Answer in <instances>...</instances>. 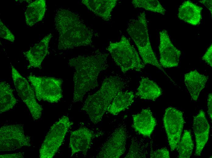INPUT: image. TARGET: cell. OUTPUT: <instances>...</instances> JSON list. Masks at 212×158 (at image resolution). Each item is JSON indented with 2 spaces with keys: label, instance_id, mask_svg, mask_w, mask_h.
<instances>
[{
  "label": "cell",
  "instance_id": "6da1fadb",
  "mask_svg": "<svg viewBox=\"0 0 212 158\" xmlns=\"http://www.w3.org/2000/svg\"><path fill=\"white\" fill-rule=\"evenodd\" d=\"M108 55L97 50L90 55H79L69 60V66L75 70L73 77V104L82 101L87 92L98 86V76L108 66Z\"/></svg>",
  "mask_w": 212,
  "mask_h": 158
},
{
  "label": "cell",
  "instance_id": "cb8c5ba5",
  "mask_svg": "<svg viewBox=\"0 0 212 158\" xmlns=\"http://www.w3.org/2000/svg\"><path fill=\"white\" fill-rule=\"evenodd\" d=\"M193 146L190 132L185 130L176 148L178 153V157H190L192 155Z\"/></svg>",
  "mask_w": 212,
  "mask_h": 158
},
{
  "label": "cell",
  "instance_id": "5bb4252c",
  "mask_svg": "<svg viewBox=\"0 0 212 158\" xmlns=\"http://www.w3.org/2000/svg\"><path fill=\"white\" fill-rule=\"evenodd\" d=\"M94 137V132L86 127H80L72 132L69 144L71 156L78 153L86 155Z\"/></svg>",
  "mask_w": 212,
  "mask_h": 158
},
{
  "label": "cell",
  "instance_id": "e0dca14e",
  "mask_svg": "<svg viewBox=\"0 0 212 158\" xmlns=\"http://www.w3.org/2000/svg\"><path fill=\"white\" fill-rule=\"evenodd\" d=\"M208 80V76L200 73L196 70L185 74V84L193 101L197 100L200 92L205 87Z\"/></svg>",
  "mask_w": 212,
  "mask_h": 158
},
{
  "label": "cell",
  "instance_id": "52a82bcc",
  "mask_svg": "<svg viewBox=\"0 0 212 158\" xmlns=\"http://www.w3.org/2000/svg\"><path fill=\"white\" fill-rule=\"evenodd\" d=\"M27 78L39 101L55 103L62 98L63 81L62 79L31 74L29 75Z\"/></svg>",
  "mask_w": 212,
  "mask_h": 158
},
{
  "label": "cell",
  "instance_id": "603a6c76",
  "mask_svg": "<svg viewBox=\"0 0 212 158\" xmlns=\"http://www.w3.org/2000/svg\"><path fill=\"white\" fill-rule=\"evenodd\" d=\"M17 102L13 90L5 81L0 82V113H2L12 109Z\"/></svg>",
  "mask_w": 212,
  "mask_h": 158
},
{
  "label": "cell",
  "instance_id": "30bf717a",
  "mask_svg": "<svg viewBox=\"0 0 212 158\" xmlns=\"http://www.w3.org/2000/svg\"><path fill=\"white\" fill-rule=\"evenodd\" d=\"M163 120L171 150L173 151L180 140L184 123L183 114L176 108L169 107L165 111Z\"/></svg>",
  "mask_w": 212,
  "mask_h": 158
},
{
  "label": "cell",
  "instance_id": "d4e9b609",
  "mask_svg": "<svg viewBox=\"0 0 212 158\" xmlns=\"http://www.w3.org/2000/svg\"><path fill=\"white\" fill-rule=\"evenodd\" d=\"M132 3L135 8H142L163 15L166 11L157 0H132Z\"/></svg>",
  "mask_w": 212,
  "mask_h": 158
},
{
  "label": "cell",
  "instance_id": "277c9868",
  "mask_svg": "<svg viewBox=\"0 0 212 158\" xmlns=\"http://www.w3.org/2000/svg\"><path fill=\"white\" fill-rule=\"evenodd\" d=\"M126 30L137 46L144 64L156 67L169 77L160 64L151 46L144 11L140 13L136 18L129 21Z\"/></svg>",
  "mask_w": 212,
  "mask_h": 158
},
{
  "label": "cell",
  "instance_id": "2e32d148",
  "mask_svg": "<svg viewBox=\"0 0 212 158\" xmlns=\"http://www.w3.org/2000/svg\"><path fill=\"white\" fill-rule=\"evenodd\" d=\"M132 126L140 134L149 137L156 124V121L149 108L143 109L139 113L132 115Z\"/></svg>",
  "mask_w": 212,
  "mask_h": 158
},
{
  "label": "cell",
  "instance_id": "5b68a950",
  "mask_svg": "<svg viewBox=\"0 0 212 158\" xmlns=\"http://www.w3.org/2000/svg\"><path fill=\"white\" fill-rule=\"evenodd\" d=\"M107 49L123 73L131 70L141 71L145 67L136 49L123 35L119 41L110 43Z\"/></svg>",
  "mask_w": 212,
  "mask_h": 158
},
{
  "label": "cell",
  "instance_id": "83f0119b",
  "mask_svg": "<svg viewBox=\"0 0 212 158\" xmlns=\"http://www.w3.org/2000/svg\"><path fill=\"white\" fill-rule=\"evenodd\" d=\"M150 157L151 158L170 157L168 150L164 148L158 149L155 151H151Z\"/></svg>",
  "mask_w": 212,
  "mask_h": 158
},
{
  "label": "cell",
  "instance_id": "8fae6325",
  "mask_svg": "<svg viewBox=\"0 0 212 158\" xmlns=\"http://www.w3.org/2000/svg\"><path fill=\"white\" fill-rule=\"evenodd\" d=\"M126 139L125 127L123 125L119 126L115 130L102 144L96 157H120L126 150Z\"/></svg>",
  "mask_w": 212,
  "mask_h": 158
},
{
  "label": "cell",
  "instance_id": "4fadbf2b",
  "mask_svg": "<svg viewBox=\"0 0 212 158\" xmlns=\"http://www.w3.org/2000/svg\"><path fill=\"white\" fill-rule=\"evenodd\" d=\"M193 126L196 143L195 155L200 156L208 141L210 130L205 112L203 110L193 118Z\"/></svg>",
  "mask_w": 212,
  "mask_h": 158
},
{
  "label": "cell",
  "instance_id": "4316f807",
  "mask_svg": "<svg viewBox=\"0 0 212 158\" xmlns=\"http://www.w3.org/2000/svg\"><path fill=\"white\" fill-rule=\"evenodd\" d=\"M141 148L138 142H132L130 146L129 151L125 158H140Z\"/></svg>",
  "mask_w": 212,
  "mask_h": 158
},
{
  "label": "cell",
  "instance_id": "8992f818",
  "mask_svg": "<svg viewBox=\"0 0 212 158\" xmlns=\"http://www.w3.org/2000/svg\"><path fill=\"white\" fill-rule=\"evenodd\" d=\"M73 122L62 116L51 127L39 149L41 158H52L62 145L65 136Z\"/></svg>",
  "mask_w": 212,
  "mask_h": 158
},
{
  "label": "cell",
  "instance_id": "f1b7e54d",
  "mask_svg": "<svg viewBox=\"0 0 212 158\" xmlns=\"http://www.w3.org/2000/svg\"><path fill=\"white\" fill-rule=\"evenodd\" d=\"M212 45L211 44L207 50L202 59L211 67H212Z\"/></svg>",
  "mask_w": 212,
  "mask_h": 158
},
{
  "label": "cell",
  "instance_id": "7c38bea8",
  "mask_svg": "<svg viewBox=\"0 0 212 158\" xmlns=\"http://www.w3.org/2000/svg\"><path fill=\"white\" fill-rule=\"evenodd\" d=\"M159 39L160 64L162 67L165 68L177 67L181 51L173 44L166 30L163 29L159 32Z\"/></svg>",
  "mask_w": 212,
  "mask_h": 158
},
{
  "label": "cell",
  "instance_id": "d6986e66",
  "mask_svg": "<svg viewBox=\"0 0 212 158\" xmlns=\"http://www.w3.org/2000/svg\"><path fill=\"white\" fill-rule=\"evenodd\" d=\"M202 8L190 1H184L178 9V16L181 20L193 26L199 25L202 19Z\"/></svg>",
  "mask_w": 212,
  "mask_h": 158
},
{
  "label": "cell",
  "instance_id": "9a60e30c",
  "mask_svg": "<svg viewBox=\"0 0 212 158\" xmlns=\"http://www.w3.org/2000/svg\"><path fill=\"white\" fill-rule=\"evenodd\" d=\"M52 37L51 33L47 35L38 43L23 52L25 57L29 62L28 68H41L43 60L49 53V44Z\"/></svg>",
  "mask_w": 212,
  "mask_h": 158
},
{
  "label": "cell",
  "instance_id": "484cf974",
  "mask_svg": "<svg viewBox=\"0 0 212 158\" xmlns=\"http://www.w3.org/2000/svg\"><path fill=\"white\" fill-rule=\"evenodd\" d=\"M0 37L11 42L15 40V36L8 28L3 23L0 19Z\"/></svg>",
  "mask_w": 212,
  "mask_h": 158
},
{
  "label": "cell",
  "instance_id": "7402d4cb",
  "mask_svg": "<svg viewBox=\"0 0 212 158\" xmlns=\"http://www.w3.org/2000/svg\"><path fill=\"white\" fill-rule=\"evenodd\" d=\"M45 0H37L29 4L25 13L26 24L31 27L43 19L46 11Z\"/></svg>",
  "mask_w": 212,
  "mask_h": 158
},
{
  "label": "cell",
  "instance_id": "4dcf8cb0",
  "mask_svg": "<svg viewBox=\"0 0 212 158\" xmlns=\"http://www.w3.org/2000/svg\"><path fill=\"white\" fill-rule=\"evenodd\" d=\"M212 93H210L208 94L207 99V113L209 116L210 118L211 119V120L212 119Z\"/></svg>",
  "mask_w": 212,
  "mask_h": 158
},
{
  "label": "cell",
  "instance_id": "f546056e",
  "mask_svg": "<svg viewBox=\"0 0 212 158\" xmlns=\"http://www.w3.org/2000/svg\"><path fill=\"white\" fill-rule=\"evenodd\" d=\"M1 158H23L24 157L23 153L19 152L10 154H3L0 155Z\"/></svg>",
  "mask_w": 212,
  "mask_h": 158
},
{
  "label": "cell",
  "instance_id": "9c48e42d",
  "mask_svg": "<svg viewBox=\"0 0 212 158\" xmlns=\"http://www.w3.org/2000/svg\"><path fill=\"white\" fill-rule=\"evenodd\" d=\"M30 137L24 134L21 124L6 125L0 129V151H11L30 146Z\"/></svg>",
  "mask_w": 212,
  "mask_h": 158
},
{
  "label": "cell",
  "instance_id": "ba28073f",
  "mask_svg": "<svg viewBox=\"0 0 212 158\" xmlns=\"http://www.w3.org/2000/svg\"><path fill=\"white\" fill-rule=\"evenodd\" d=\"M11 75L18 95L28 108L34 120L40 118L43 108L37 101L34 91L28 80L11 64Z\"/></svg>",
  "mask_w": 212,
  "mask_h": 158
},
{
  "label": "cell",
  "instance_id": "3957f363",
  "mask_svg": "<svg viewBox=\"0 0 212 158\" xmlns=\"http://www.w3.org/2000/svg\"><path fill=\"white\" fill-rule=\"evenodd\" d=\"M125 83L118 76H110L103 81L100 89L88 96L81 110L86 112L94 124L100 122L118 93L122 91Z\"/></svg>",
  "mask_w": 212,
  "mask_h": 158
},
{
  "label": "cell",
  "instance_id": "7a4b0ae2",
  "mask_svg": "<svg viewBox=\"0 0 212 158\" xmlns=\"http://www.w3.org/2000/svg\"><path fill=\"white\" fill-rule=\"evenodd\" d=\"M54 22L58 33L59 50H68L92 44V31L75 13L67 9H59L55 15Z\"/></svg>",
  "mask_w": 212,
  "mask_h": 158
},
{
  "label": "cell",
  "instance_id": "ffe728a7",
  "mask_svg": "<svg viewBox=\"0 0 212 158\" xmlns=\"http://www.w3.org/2000/svg\"><path fill=\"white\" fill-rule=\"evenodd\" d=\"M161 88L154 81L147 77H141L136 93L140 99L154 101L162 94Z\"/></svg>",
  "mask_w": 212,
  "mask_h": 158
},
{
  "label": "cell",
  "instance_id": "1f68e13d",
  "mask_svg": "<svg viewBox=\"0 0 212 158\" xmlns=\"http://www.w3.org/2000/svg\"><path fill=\"white\" fill-rule=\"evenodd\" d=\"M199 2L203 5L212 14V0H200L199 1Z\"/></svg>",
  "mask_w": 212,
  "mask_h": 158
},
{
  "label": "cell",
  "instance_id": "44dd1931",
  "mask_svg": "<svg viewBox=\"0 0 212 158\" xmlns=\"http://www.w3.org/2000/svg\"><path fill=\"white\" fill-rule=\"evenodd\" d=\"M134 99V95L132 91H121L115 97L107 111L113 115H117L131 105Z\"/></svg>",
  "mask_w": 212,
  "mask_h": 158
},
{
  "label": "cell",
  "instance_id": "ac0fdd59",
  "mask_svg": "<svg viewBox=\"0 0 212 158\" xmlns=\"http://www.w3.org/2000/svg\"><path fill=\"white\" fill-rule=\"evenodd\" d=\"M117 0H83L81 2L90 11L106 21L111 18Z\"/></svg>",
  "mask_w": 212,
  "mask_h": 158
}]
</instances>
